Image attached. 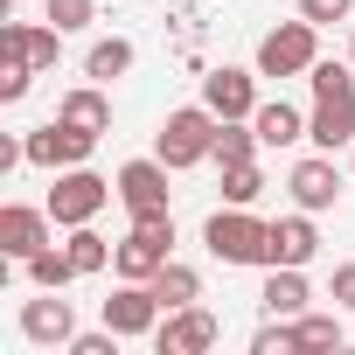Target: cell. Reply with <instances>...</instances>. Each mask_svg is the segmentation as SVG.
<instances>
[{
	"label": "cell",
	"mask_w": 355,
	"mask_h": 355,
	"mask_svg": "<svg viewBox=\"0 0 355 355\" xmlns=\"http://www.w3.org/2000/svg\"><path fill=\"white\" fill-rule=\"evenodd\" d=\"M293 334H300V355H327V348H341V320H334V313H313V306L293 320Z\"/></svg>",
	"instance_id": "obj_25"
},
{
	"label": "cell",
	"mask_w": 355,
	"mask_h": 355,
	"mask_svg": "<svg viewBox=\"0 0 355 355\" xmlns=\"http://www.w3.org/2000/svg\"><path fill=\"white\" fill-rule=\"evenodd\" d=\"M167 258H174V216H132V230L112 251V272L119 279H153Z\"/></svg>",
	"instance_id": "obj_4"
},
{
	"label": "cell",
	"mask_w": 355,
	"mask_h": 355,
	"mask_svg": "<svg viewBox=\"0 0 355 355\" xmlns=\"http://www.w3.org/2000/svg\"><path fill=\"white\" fill-rule=\"evenodd\" d=\"M265 196V174H258V160H244V167H223V202H258Z\"/></svg>",
	"instance_id": "obj_27"
},
{
	"label": "cell",
	"mask_w": 355,
	"mask_h": 355,
	"mask_svg": "<svg viewBox=\"0 0 355 355\" xmlns=\"http://www.w3.org/2000/svg\"><path fill=\"white\" fill-rule=\"evenodd\" d=\"M91 146H98V132H84V125H70V119H49V125H35V132H28V167L63 174V167H84V160H91Z\"/></svg>",
	"instance_id": "obj_6"
},
{
	"label": "cell",
	"mask_w": 355,
	"mask_h": 355,
	"mask_svg": "<svg viewBox=\"0 0 355 355\" xmlns=\"http://www.w3.org/2000/svg\"><path fill=\"white\" fill-rule=\"evenodd\" d=\"M258 146H265V139H258V125H251V119H223V125H216V153H209V160H216V167H244V160H258Z\"/></svg>",
	"instance_id": "obj_21"
},
{
	"label": "cell",
	"mask_w": 355,
	"mask_h": 355,
	"mask_svg": "<svg viewBox=\"0 0 355 355\" xmlns=\"http://www.w3.org/2000/svg\"><path fill=\"white\" fill-rule=\"evenodd\" d=\"M146 286L160 293V306H167V313H174V306H196V300H202V272H196V265H182V258H167V265H160Z\"/></svg>",
	"instance_id": "obj_20"
},
{
	"label": "cell",
	"mask_w": 355,
	"mask_h": 355,
	"mask_svg": "<svg viewBox=\"0 0 355 355\" xmlns=\"http://www.w3.org/2000/svg\"><path fill=\"white\" fill-rule=\"evenodd\" d=\"M119 341H125L119 327H91V334L77 327V341H70V355H119Z\"/></svg>",
	"instance_id": "obj_31"
},
{
	"label": "cell",
	"mask_w": 355,
	"mask_h": 355,
	"mask_svg": "<svg viewBox=\"0 0 355 355\" xmlns=\"http://www.w3.org/2000/svg\"><path fill=\"white\" fill-rule=\"evenodd\" d=\"M306 84H313V98H334V91H355V63H327V56H320V63L306 70Z\"/></svg>",
	"instance_id": "obj_29"
},
{
	"label": "cell",
	"mask_w": 355,
	"mask_h": 355,
	"mask_svg": "<svg viewBox=\"0 0 355 355\" xmlns=\"http://www.w3.org/2000/svg\"><path fill=\"white\" fill-rule=\"evenodd\" d=\"M306 139H313L320 153H334V146H355V91L313 98V112H306Z\"/></svg>",
	"instance_id": "obj_14"
},
{
	"label": "cell",
	"mask_w": 355,
	"mask_h": 355,
	"mask_svg": "<svg viewBox=\"0 0 355 355\" xmlns=\"http://www.w3.org/2000/svg\"><path fill=\"white\" fill-rule=\"evenodd\" d=\"M167 160L153 153V160H125L119 167V202H125V216H167Z\"/></svg>",
	"instance_id": "obj_9"
},
{
	"label": "cell",
	"mask_w": 355,
	"mask_h": 355,
	"mask_svg": "<svg viewBox=\"0 0 355 355\" xmlns=\"http://www.w3.org/2000/svg\"><path fill=\"white\" fill-rule=\"evenodd\" d=\"M35 77H42V70H35L28 56H0V105H21Z\"/></svg>",
	"instance_id": "obj_26"
},
{
	"label": "cell",
	"mask_w": 355,
	"mask_h": 355,
	"mask_svg": "<svg viewBox=\"0 0 355 355\" xmlns=\"http://www.w3.org/2000/svg\"><path fill=\"white\" fill-rule=\"evenodd\" d=\"M286 189H293V202L313 209V216L334 209V202H341V167H334V153H306V160L286 174Z\"/></svg>",
	"instance_id": "obj_13"
},
{
	"label": "cell",
	"mask_w": 355,
	"mask_h": 355,
	"mask_svg": "<svg viewBox=\"0 0 355 355\" xmlns=\"http://www.w3.org/2000/svg\"><path fill=\"white\" fill-rule=\"evenodd\" d=\"M348 63H355V42H348Z\"/></svg>",
	"instance_id": "obj_35"
},
{
	"label": "cell",
	"mask_w": 355,
	"mask_h": 355,
	"mask_svg": "<svg viewBox=\"0 0 355 355\" xmlns=\"http://www.w3.org/2000/svg\"><path fill=\"white\" fill-rule=\"evenodd\" d=\"M202 105L216 112V119H251L265 98H258V70H237V63H223V70H209L202 77Z\"/></svg>",
	"instance_id": "obj_11"
},
{
	"label": "cell",
	"mask_w": 355,
	"mask_h": 355,
	"mask_svg": "<svg viewBox=\"0 0 355 355\" xmlns=\"http://www.w3.org/2000/svg\"><path fill=\"white\" fill-rule=\"evenodd\" d=\"M265 313H279V320H300L306 306H313V286H306V265H265Z\"/></svg>",
	"instance_id": "obj_16"
},
{
	"label": "cell",
	"mask_w": 355,
	"mask_h": 355,
	"mask_svg": "<svg viewBox=\"0 0 355 355\" xmlns=\"http://www.w3.org/2000/svg\"><path fill=\"white\" fill-rule=\"evenodd\" d=\"M223 341V320L209 313V306H174V313H160V327H153V348L160 355H202V348H216Z\"/></svg>",
	"instance_id": "obj_7"
},
{
	"label": "cell",
	"mask_w": 355,
	"mask_h": 355,
	"mask_svg": "<svg viewBox=\"0 0 355 355\" xmlns=\"http://www.w3.org/2000/svg\"><path fill=\"white\" fill-rule=\"evenodd\" d=\"M160 313H167V306H160V293H153L146 279H119V293L105 300V327H119L125 341H139V334L153 341V327H160Z\"/></svg>",
	"instance_id": "obj_8"
},
{
	"label": "cell",
	"mask_w": 355,
	"mask_h": 355,
	"mask_svg": "<svg viewBox=\"0 0 355 355\" xmlns=\"http://www.w3.org/2000/svg\"><path fill=\"white\" fill-rule=\"evenodd\" d=\"M348 174H355V146H348Z\"/></svg>",
	"instance_id": "obj_34"
},
{
	"label": "cell",
	"mask_w": 355,
	"mask_h": 355,
	"mask_svg": "<svg viewBox=\"0 0 355 355\" xmlns=\"http://www.w3.org/2000/svg\"><path fill=\"white\" fill-rule=\"evenodd\" d=\"M56 119H70V125H84V132H112V98H105V84H77V91H63V105H56Z\"/></svg>",
	"instance_id": "obj_18"
},
{
	"label": "cell",
	"mask_w": 355,
	"mask_h": 355,
	"mask_svg": "<svg viewBox=\"0 0 355 355\" xmlns=\"http://www.w3.org/2000/svg\"><path fill=\"white\" fill-rule=\"evenodd\" d=\"M251 125H258L265 146H293V139H306V112L286 105V98H265V105L251 112Z\"/></svg>",
	"instance_id": "obj_19"
},
{
	"label": "cell",
	"mask_w": 355,
	"mask_h": 355,
	"mask_svg": "<svg viewBox=\"0 0 355 355\" xmlns=\"http://www.w3.org/2000/svg\"><path fill=\"white\" fill-rule=\"evenodd\" d=\"M63 251H70V265H77V279H91V272H105V265H112V251H119V244H105V237H98L91 223H77V230L63 237Z\"/></svg>",
	"instance_id": "obj_23"
},
{
	"label": "cell",
	"mask_w": 355,
	"mask_h": 355,
	"mask_svg": "<svg viewBox=\"0 0 355 355\" xmlns=\"http://www.w3.org/2000/svg\"><path fill=\"white\" fill-rule=\"evenodd\" d=\"M216 112L209 105H182V112H167L160 119V132H153V153L174 167V174H182V167H202L209 153H216Z\"/></svg>",
	"instance_id": "obj_2"
},
{
	"label": "cell",
	"mask_w": 355,
	"mask_h": 355,
	"mask_svg": "<svg viewBox=\"0 0 355 355\" xmlns=\"http://www.w3.org/2000/svg\"><path fill=\"white\" fill-rule=\"evenodd\" d=\"M251 355H300V334H293V320H265L258 334H251Z\"/></svg>",
	"instance_id": "obj_28"
},
{
	"label": "cell",
	"mask_w": 355,
	"mask_h": 355,
	"mask_svg": "<svg viewBox=\"0 0 355 355\" xmlns=\"http://www.w3.org/2000/svg\"><path fill=\"white\" fill-rule=\"evenodd\" d=\"M202 244H209L216 265H265L272 258V223H258L244 202H230L202 223Z\"/></svg>",
	"instance_id": "obj_1"
},
{
	"label": "cell",
	"mask_w": 355,
	"mask_h": 355,
	"mask_svg": "<svg viewBox=\"0 0 355 355\" xmlns=\"http://www.w3.org/2000/svg\"><path fill=\"white\" fill-rule=\"evenodd\" d=\"M313 251H320L313 209H293V216L272 223V258H265V265H313Z\"/></svg>",
	"instance_id": "obj_17"
},
{
	"label": "cell",
	"mask_w": 355,
	"mask_h": 355,
	"mask_svg": "<svg viewBox=\"0 0 355 355\" xmlns=\"http://www.w3.org/2000/svg\"><path fill=\"white\" fill-rule=\"evenodd\" d=\"M334 306L355 313V265H334Z\"/></svg>",
	"instance_id": "obj_33"
},
{
	"label": "cell",
	"mask_w": 355,
	"mask_h": 355,
	"mask_svg": "<svg viewBox=\"0 0 355 355\" xmlns=\"http://www.w3.org/2000/svg\"><path fill=\"white\" fill-rule=\"evenodd\" d=\"M320 63V21H279L265 42H258V77H306Z\"/></svg>",
	"instance_id": "obj_3"
},
{
	"label": "cell",
	"mask_w": 355,
	"mask_h": 355,
	"mask_svg": "<svg viewBox=\"0 0 355 355\" xmlns=\"http://www.w3.org/2000/svg\"><path fill=\"white\" fill-rule=\"evenodd\" d=\"M42 8H49V21H56L63 35H77V28L98 21V0H42Z\"/></svg>",
	"instance_id": "obj_30"
},
{
	"label": "cell",
	"mask_w": 355,
	"mask_h": 355,
	"mask_svg": "<svg viewBox=\"0 0 355 355\" xmlns=\"http://www.w3.org/2000/svg\"><path fill=\"white\" fill-rule=\"evenodd\" d=\"M125 70H132V42H125V35L91 42V56H84V77H91V84H112V77H125Z\"/></svg>",
	"instance_id": "obj_22"
},
{
	"label": "cell",
	"mask_w": 355,
	"mask_h": 355,
	"mask_svg": "<svg viewBox=\"0 0 355 355\" xmlns=\"http://www.w3.org/2000/svg\"><path fill=\"white\" fill-rule=\"evenodd\" d=\"M0 56H28L42 77L56 70V56H63V28L49 21V28H35V21H8L0 28Z\"/></svg>",
	"instance_id": "obj_15"
},
{
	"label": "cell",
	"mask_w": 355,
	"mask_h": 355,
	"mask_svg": "<svg viewBox=\"0 0 355 355\" xmlns=\"http://www.w3.org/2000/svg\"><path fill=\"white\" fill-rule=\"evenodd\" d=\"M300 15L327 28V21H348V15H355V0H300Z\"/></svg>",
	"instance_id": "obj_32"
},
{
	"label": "cell",
	"mask_w": 355,
	"mask_h": 355,
	"mask_svg": "<svg viewBox=\"0 0 355 355\" xmlns=\"http://www.w3.org/2000/svg\"><path fill=\"white\" fill-rule=\"evenodd\" d=\"M21 341H35V348H70V341H77V306L56 300V293L21 300Z\"/></svg>",
	"instance_id": "obj_12"
},
{
	"label": "cell",
	"mask_w": 355,
	"mask_h": 355,
	"mask_svg": "<svg viewBox=\"0 0 355 355\" xmlns=\"http://www.w3.org/2000/svg\"><path fill=\"white\" fill-rule=\"evenodd\" d=\"M112 196H119V182H105L91 167H63L56 189H49V216H56V230H77V223H98V209Z\"/></svg>",
	"instance_id": "obj_5"
},
{
	"label": "cell",
	"mask_w": 355,
	"mask_h": 355,
	"mask_svg": "<svg viewBox=\"0 0 355 355\" xmlns=\"http://www.w3.org/2000/svg\"><path fill=\"white\" fill-rule=\"evenodd\" d=\"M49 202L42 209H28V202H8V209H0V258H8V265H28L35 251H49Z\"/></svg>",
	"instance_id": "obj_10"
},
{
	"label": "cell",
	"mask_w": 355,
	"mask_h": 355,
	"mask_svg": "<svg viewBox=\"0 0 355 355\" xmlns=\"http://www.w3.org/2000/svg\"><path fill=\"white\" fill-rule=\"evenodd\" d=\"M21 272H28V286H35V293H63V286L77 279V265H70V251H63V244H49V251H35V258H28Z\"/></svg>",
	"instance_id": "obj_24"
}]
</instances>
